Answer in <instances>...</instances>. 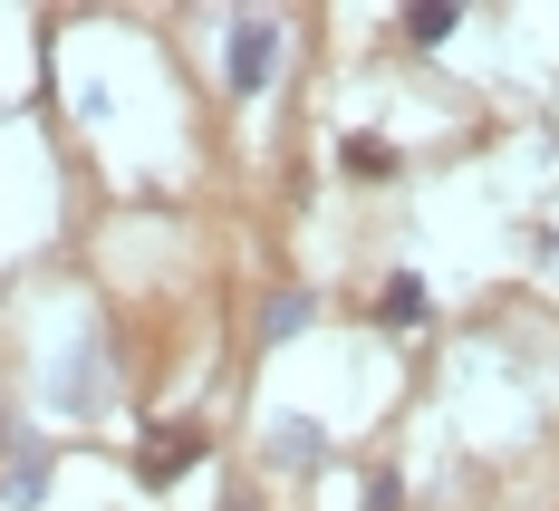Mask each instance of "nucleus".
I'll return each mask as SVG.
<instances>
[{"label": "nucleus", "mask_w": 559, "mask_h": 511, "mask_svg": "<svg viewBox=\"0 0 559 511\" xmlns=\"http://www.w3.org/2000/svg\"><path fill=\"white\" fill-rule=\"evenodd\" d=\"M58 405H68V415H97V405H107V347L58 357Z\"/></svg>", "instance_id": "nucleus-3"}, {"label": "nucleus", "mask_w": 559, "mask_h": 511, "mask_svg": "<svg viewBox=\"0 0 559 511\" xmlns=\"http://www.w3.org/2000/svg\"><path fill=\"white\" fill-rule=\"evenodd\" d=\"M193 463H203V425H145V435H135V483H145V492L183 483Z\"/></svg>", "instance_id": "nucleus-2"}, {"label": "nucleus", "mask_w": 559, "mask_h": 511, "mask_svg": "<svg viewBox=\"0 0 559 511\" xmlns=\"http://www.w3.org/2000/svg\"><path fill=\"white\" fill-rule=\"evenodd\" d=\"M271 68H280V20H231V39H223V87H231V97H261V87H271Z\"/></svg>", "instance_id": "nucleus-1"}, {"label": "nucleus", "mask_w": 559, "mask_h": 511, "mask_svg": "<svg viewBox=\"0 0 559 511\" xmlns=\"http://www.w3.org/2000/svg\"><path fill=\"white\" fill-rule=\"evenodd\" d=\"M10 444H20V425H10V387H0V454H10Z\"/></svg>", "instance_id": "nucleus-11"}, {"label": "nucleus", "mask_w": 559, "mask_h": 511, "mask_svg": "<svg viewBox=\"0 0 559 511\" xmlns=\"http://www.w3.org/2000/svg\"><path fill=\"white\" fill-rule=\"evenodd\" d=\"M367 511H405V483H395L386 463H377V473H367Z\"/></svg>", "instance_id": "nucleus-10"}, {"label": "nucleus", "mask_w": 559, "mask_h": 511, "mask_svg": "<svg viewBox=\"0 0 559 511\" xmlns=\"http://www.w3.org/2000/svg\"><path fill=\"white\" fill-rule=\"evenodd\" d=\"M223 511H261V502H241V492H231V502H223Z\"/></svg>", "instance_id": "nucleus-12"}, {"label": "nucleus", "mask_w": 559, "mask_h": 511, "mask_svg": "<svg viewBox=\"0 0 559 511\" xmlns=\"http://www.w3.org/2000/svg\"><path fill=\"white\" fill-rule=\"evenodd\" d=\"M271 463L280 473H319V463H329V435H319L309 415H280L271 425Z\"/></svg>", "instance_id": "nucleus-4"}, {"label": "nucleus", "mask_w": 559, "mask_h": 511, "mask_svg": "<svg viewBox=\"0 0 559 511\" xmlns=\"http://www.w3.org/2000/svg\"><path fill=\"white\" fill-rule=\"evenodd\" d=\"M309 319H319V289H271L261 299V347H289Z\"/></svg>", "instance_id": "nucleus-6"}, {"label": "nucleus", "mask_w": 559, "mask_h": 511, "mask_svg": "<svg viewBox=\"0 0 559 511\" xmlns=\"http://www.w3.org/2000/svg\"><path fill=\"white\" fill-rule=\"evenodd\" d=\"M10 473H0V492H10V511H29L39 502V492H49V444H29V435H20V444H10Z\"/></svg>", "instance_id": "nucleus-5"}, {"label": "nucleus", "mask_w": 559, "mask_h": 511, "mask_svg": "<svg viewBox=\"0 0 559 511\" xmlns=\"http://www.w3.org/2000/svg\"><path fill=\"white\" fill-rule=\"evenodd\" d=\"M0 511H10V492H0Z\"/></svg>", "instance_id": "nucleus-13"}, {"label": "nucleus", "mask_w": 559, "mask_h": 511, "mask_svg": "<svg viewBox=\"0 0 559 511\" xmlns=\"http://www.w3.org/2000/svg\"><path fill=\"white\" fill-rule=\"evenodd\" d=\"M377 319H386V329H415V319H425V281H415V271H395V281L377 289Z\"/></svg>", "instance_id": "nucleus-9"}, {"label": "nucleus", "mask_w": 559, "mask_h": 511, "mask_svg": "<svg viewBox=\"0 0 559 511\" xmlns=\"http://www.w3.org/2000/svg\"><path fill=\"white\" fill-rule=\"evenodd\" d=\"M453 29H463L453 0H415V10H395V39H405V49H444Z\"/></svg>", "instance_id": "nucleus-7"}, {"label": "nucleus", "mask_w": 559, "mask_h": 511, "mask_svg": "<svg viewBox=\"0 0 559 511\" xmlns=\"http://www.w3.org/2000/svg\"><path fill=\"white\" fill-rule=\"evenodd\" d=\"M337 165L357 174V183H395V174H405V155H395L386 135H347V145H337Z\"/></svg>", "instance_id": "nucleus-8"}]
</instances>
